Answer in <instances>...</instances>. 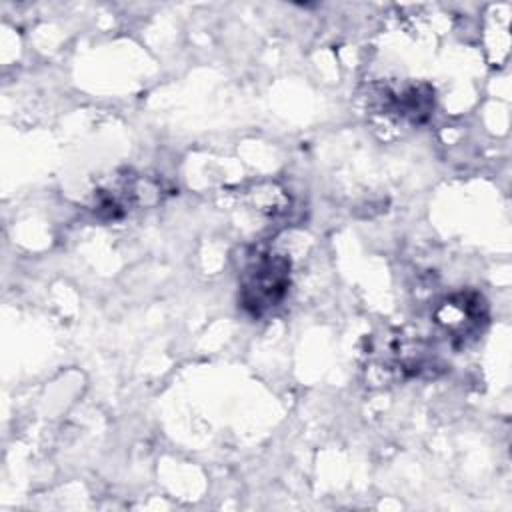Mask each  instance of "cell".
Masks as SVG:
<instances>
[{
	"instance_id": "6da1fadb",
	"label": "cell",
	"mask_w": 512,
	"mask_h": 512,
	"mask_svg": "<svg viewBox=\"0 0 512 512\" xmlns=\"http://www.w3.org/2000/svg\"><path fill=\"white\" fill-rule=\"evenodd\" d=\"M290 262L276 254H260L248 268L242 280L240 302L252 316H262L278 306L288 292Z\"/></svg>"
}]
</instances>
